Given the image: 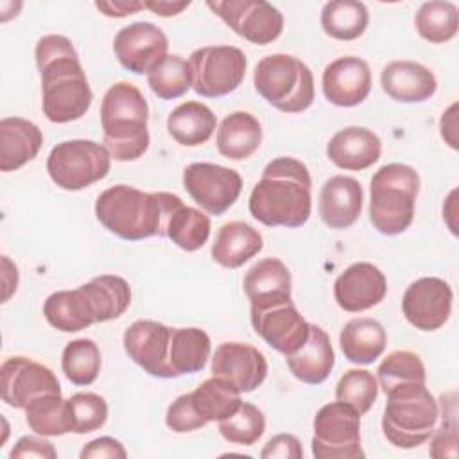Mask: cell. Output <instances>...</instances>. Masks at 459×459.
Listing matches in <instances>:
<instances>
[{
    "label": "cell",
    "mask_w": 459,
    "mask_h": 459,
    "mask_svg": "<svg viewBox=\"0 0 459 459\" xmlns=\"http://www.w3.org/2000/svg\"><path fill=\"white\" fill-rule=\"evenodd\" d=\"M385 292L384 273L369 262L351 264L333 281L335 303L346 312L369 310L385 298Z\"/></svg>",
    "instance_id": "obj_18"
},
{
    "label": "cell",
    "mask_w": 459,
    "mask_h": 459,
    "mask_svg": "<svg viewBox=\"0 0 459 459\" xmlns=\"http://www.w3.org/2000/svg\"><path fill=\"white\" fill-rule=\"evenodd\" d=\"M165 423L170 430L178 432V434H185V432H192L197 430L204 425H208L203 416L197 412L194 402H192V394H181L178 396L167 409L165 414Z\"/></svg>",
    "instance_id": "obj_46"
},
{
    "label": "cell",
    "mask_w": 459,
    "mask_h": 459,
    "mask_svg": "<svg viewBox=\"0 0 459 459\" xmlns=\"http://www.w3.org/2000/svg\"><path fill=\"white\" fill-rule=\"evenodd\" d=\"M369 221L382 235L403 233L414 219L420 192L418 172L403 163H387L371 178Z\"/></svg>",
    "instance_id": "obj_6"
},
{
    "label": "cell",
    "mask_w": 459,
    "mask_h": 459,
    "mask_svg": "<svg viewBox=\"0 0 459 459\" xmlns=\"http://www.w3.org/2000/svg\"><path fill=\"white\" fill-rule=\"evenodd\" d=\"M43 316L50 326L59 332H79L97 323L90 296L81 287L52 292L43 303Z\"/></svg>",
    "instance_id": "obj_29"
},
{
    "label": "cell",
    "mask_w": 459,
    "mask_h": 459,
    "mask_svg": "<svg viewBox=\"0 0 459 459\" xmlns=\"http://www.w3.org/2000/svg\"><path fill=\"white\" fill-rule=\"evenodd\" d=\"M169 50L165 32L151 22H134L122 27L113 39V52L118 63L136 74H149Z\"/></svg>",
    "instance_id": "obj_15"
},
{
    "label": "cell",
    "mask_w": 459,
    "mask_h": 459,
    "mask_svg": "<svg viewBox=\"0 0 459 459\" xmlns=\"http://www.w3.org/2000/svg\"><path fill=\"white\" fill-rule=\"evenodd\" d=\"M425 366L418 353L396 350L389 353L377 368V382L384 393L402 384H425Z\"/></svg>",
    "instance_id": "obj_41"
},
{
    "label": "cell",
    "mask_w": 459,
    "mask_h": 459,
    "mask_svg": "<svg viewBox=\"0 0 459 459\" xmlns=\"http://www.w3.org/2000/svg\"><path fill=\"white\" fill-rule=\"evenodd\" d=\"M382 416L384 437L396 448H416L430 439L439 403L425 384H402L385 393Z\"/></svg>",
    "instance_id": "obj_5"
},
{
    "label": "cell",
    "mask_w": 459,
    "mask_h": 459,
    "mask_svg": "<svg viewBox=\"0 0 459 459\" xmlns=\"http://www.w3.org/2000/svg\"><path fill=\"white\" fill-rule=\"evenodd\" d=\"M452 299V289L445 280L423 276L405 289L402 312L414 328L421 332H434L448 321Z\"/></svg>",
    "instance_id": "obj_14"
},
{
    "label": "cell",
    "mask_w": 459,
    "mask_h": 459,
    "mask_svg": "<svg viewBox=\"0 0 459 459\" xmlns=\"http://www.w3.org/2000/svg\"><path fill=\"white\" fill-rule=\"evenodd\" d=\"M212 351V341L208 333L195 326L172 328L169 344V366L172 377L190 375L201 371Z\"/></svg>",
    "instance_id": "obj_33"
},
{
    "label": "cell",
    "mask_w": 459,
    "mask_h": 459,
    "mask_svg": "<svg viewBox=\"0 0 459 459\" xmlns=\"http://www.w3.org/2000/svg\"><path fill=\"white\" fill-rule=\"evenodd\" d=\"M382 142L366 127L350 126L337 131L326 143L328 160L342 170H364L380 160Z\"/></svg>",
    "instance_id": "obj_23"
},
{
    "label": "cell",
    "mask_w": 459,
    "mask_h": 459,
    "mask_svg": "<svg viewBox=\"0 0 459 459\" xmlns=\"http://www.w3.org/2000/svg\"><path fill=\"white\" fill-rule=\"evenodd\" d=\"M183 186L201 210L210 215H222L238 199L242 178L233 169L201 161L185 167Z\"/></svg>",
    "instance_id": "obj_12"
},
{
    "label": "cell",
    "mask_w": 459,
    "mask_h": 459,
    "mask_svg": "<svg viewBox=\"0 0 459 459\" xmlns=\"http://www.w3.org/2000/svg\"><path fill=\"white\" fill-rule=\"evenodd\" d=\"M147 84L163 100L183 97L192 88L190 63L178 54H167L147 74Z\"/></svg>",
    "instance_id": "obj_39"
},
{
    "label": "cell",
    "mask_w": 459,
    "mask_h": 459,
    "mask_svg": "<svg viewBox=\"0 0 459 459\" xmlns=\"http://www.w3.org/2000/svg\"><path fill=\"white\" fill-rule=\"evenodd\" d=\"M312 179L305 163L290 156L269 161L249 195L251 215L265 226L299 228L312 212Z\"/></svg>",
    "instance_id": "obj_2"
},
{
    "label": "cell",
    "mask_w": 459,
    "mask_h": 459,
    "mask_svg": "<svg viewBox=\"0 0 459 459\" xmlns=\"http://www.w3.org/2000/svg\"><path fill=\"white\" fill-rule=\"evenodd\" d=\"M81 459H126L127 452L124 445L109 436L97 437L90 443H86L79 454Z\"/></svg>",
    "instance_id": "obj_48"
},
{
    "label": "cell",
    "mask_w": 459,
    "mask_h": 459,
    "mask_svg": "<svg viewBox=\"0 0 459 459\" xmlns=\"http://www.w3.org/2000/svg\"><path fill=\"white\" fill-rule=\"evenodd\" d=\"M219 432L228 443L251 446L265 432V416L256 405L242 402L230 418L219 421Z\"/></svg>",
    "instance_id": "obj_42"
},
{
    "label": "cell",
    "mask_w": 459,
    "mask_h": 459,
    "mask_svg": "<svg viewBox=\"0 0 459 459\" xmlns=\"http://www.w3.org/2000/svg\"><path fill=\"white\" fill-rule=\"evenodd\" d=\"M339 344L344 359L353 364L366 366L384 353L387 344V333L377 319L355 317L342 326Z\"/></svg>",
    "instance_id": "obj_31"
},
{
    "label": "cell",
    "mask_w": 459,
    "mask_h": 459,
    "mask_svg": "<svg viewBox=\"0 0 459 459\" xmlns=\"http://www.w3.org/2000/svg\"><path fill=\"white\" fill-rule=\"evenodd\" d=\"M25 421L38 436H65L74 432V418L68 400L61 394H43L25 407Z\"/></svg>",
    "instance_id": "obj_35"
},
{
    "label": "cell",
    "mask_w": 459,
    "mask_h": 459,
    "mask_svg": "<svg viewBox=\"0 0 459 459\" xmlns=\"http://www.w3.org/2000/svg\"><path fill=\"white\" fill-rule=\"evenodd\" d=\"M2 400L14 409H25L34 398L43 394H61V385L54 371L29 357H9L0 368Z\"/></svg>",
    "instance_id": "obj_13"
},
{
    "label": "cell",
    "mask_w": 459,
    "mask_h": 459,
    "mask_svg": "<svg viewBox=\"0 0 459 459\" xmlns=\"http://www.w3.org/2000/svg\"><path fill=\"white\" fill-rule=\"evenodd\" d=\"M253 330L276 351L290 355L299 350L310 330V323L290 301L251 308Z\"/></svg>",
    "instance_id": "obj_16"
},
{
    "label": "cell",
    "mask_w": 459,
    "mask_h": 459,
    "mask_svg": "<svg viewBox=\"0 0 459 459\" xmlns=\"http://www.w3.org/2000/svg\"><path fill=\"white\" fill-rule=\"evenodd\" d=\"M45 437V436H43ZM43 437H34V436H23L20 437L13 450L9 452L11 459L18 457H41V459H56L57 452L54 445Z\"/></svg>",
    "instance_id": "obj_49"
},
{
    "label": "cell",
    "mask_w": 459,
    "mask_h": 459,
    "mask_svg": "<svg viewBox=\"0 0 459 459\" xmlns=\"http://www.w3.org/2000/svg\"><path fill=\"white\" fill-rule=\"evenodd\" d=\"M217 127L213 111L197 100H186L174 108L167 118L169 134L185 147L206 143Z\"/></svg>",
    "instance_id": "obj_32"
},
{
    "label": "cell",
    "mask_w": 459,
    "mask_h": 459,
    "mask_svg": "<svg viewBox=\"0 0 459 459\" xmlns=\"http://www.w3.org/2000/svg\"><path fill=\"white\" fill-rule=\"evenodd\" d=\"M457 104L454 102L446 111H443L441 122H439V129H441V136L443 140L452 147L457 149Z\"/></svg>",
    "instance_id": "obj_51"
},
{
    "label": "cell",
    "mask_w": 459,
    "mask_h": 459,
    "mask_svg": "<svg viewBox=\"0 0 459 459\" xmlns=\"http://www.w3.org/2000/svg\"><path fill=\"white\" fill-rule=\"evenodd\" d=\"M235 34L249 43H273L283 30V14L265 0H215L206 4Z\"/></svg>",
    "instance_id": "obj_11"
},
{
    "label": "cell",
    "mask_w": 459,
    "mask_h": 459,
    "mask_svg": "<svg viewBox=\"0 0 459 459\" xmlns=\"http://www.w3.org/2000/svg\"><path fill=\"white\" fill-rule=\"evenodd\" d=\"M167 192H142L129 185L106 188L95 201L99 222L124 240L163 237Z\"/></svg>",
    "instance_id": "obj_4"
},
{
    "label": "cell",
    "mask_w": 459,
    "mask_h": 459,
    "mask_svg": "<svg viewBox=\"0 0 459 459\" xmlns=\"http://www.w3.org/2000/svg\"><path fill=\"white\" fill-rule=\"evenodd\" d=\"M371 91L369 65L357 56H342L326 65L323 72V93L339 108L359 106Z\"/></svg>",
    "instance_id": "obj_20"
},
{
    "label": "cell",
    "mask_w": 459,
    "mask_h": 459,
    "mask_svg": "<svg viewBox=\"0 0 459 459\" xmlns=\"http://www.w3.org/2000/svg\"><path fill=\"white\" fill-rule=\"evenodd\" d=\"M368 22V9L357 0H332L321 9V27L325 34L339 41H351L362 36Z\"/></svg>",
    "instance_id": "obj_37"
},
{
    "label": "cell",
    "mask_w": 459,
    "mask_h": 459,
    "mask_svg": "<svg viewBox=\"0 0 459 459\" xmlns=\"http://www.w3.org/2000/svg\"><path fill=\"white\" fill-rule=\"evenodd\" d=\"M102 357L95 341L75 339L70 341L61 355V369L65 377L75 385H90L100 373Z\"/></svg>",
    "instance_id": "obj_40"
},
{
    "label": "cell",
    "mask_w": 459,
    "mask_h": 459,
    "mask_svg": "<svg viewBox=\"0 0 459 459\" xmlns=\"http://www.w3.org/2000/svg\"><path fill=\"white\" fill-rule=\"evenodd\" d=\"M192 88L197 95L217 99L235 91L246 75V56L231 45H208L192 52Z\"/></svg>",
    "instance_id": "obj_10"
},
{
    "label": "cell",
    "mask_w": 459,
    "mask_h": 459,
    "mask_svg": "<svg viewBox=\"0 0 459 459\" xmlns=\"http://www.w3.org/2000/svg\"><path fill=\"white\" fill-rule=\"evenodd\" d=\"M260 455L264 459H273V457L301 459L303 457V448H301V443L296 436H292V434H276L274 437H271L265 443Z\"/></svg>",
    "instance_id": "obj_47"
},
{
    "label": "cell",
    "mask_w": 459,
    "mask_h": 459,
    "mask_svg": "<svg viewBox=\"0 0 459 459\" xmlns=\"http://www.w3.org/2000/svg\"><path fill=\"white\" fill-rule=\"evenodd\" d=\"M212 375L226 378L240 393H251L267 377L264 353L246 342H222L212 357Z\"/></svg>",
    "instance_id": "obj_19"
},
{
    "label": "cell",
    "mask_w": 459,
    "mask_h": 459,
    "mask_svg": "<svg viewBox=\"0 0 459 459\" xmlns=\"http://www.w3.org/2000/svg\"><path fill=\"white\" fill-rule=\"evenodd\" d=\"M95 7L102 11L109 18H124L127 14H134L140 9H145L143 2L133 0H115V2H95Z\"/></svg>",
    "instance_id": "obj_50"
},
{
    "label": "cell",
    "mask_w": 459,
    "mask_h": 459,
    "mask_svg": "<svg viewBox=\"0 0 459 459\" xmlns=\"http://www.w3.org/2000/svg\"><path fill=\"white\" fill-rule=\"evenodd\" d=\"M172 328L152 319H138L124 332V350L145 373L158 378H172L169 366V344Z\"/></svg>",
    "instance_id": "obj_17"
},
{
    "label": "cell",
    "mask_w": 459,
    "mask_h": 459,
    "mask_svg": "<svg viewBox=\"0 0 459 459\" xmlns=\"http://www.w3.org/2000/svg\"><path fill=\"white\" fill-rule=\"evenodd\" d=\"M145 9L152 11L158 16H176L179 14L183 9H186L190 5V2H165V0H158V2H143Z\"/></svg>",
    "instance_id": "obj_52"
},
{
    "label": "cell",
    "mask_w": 459,
    "mask_h": 459,
    "mask_svg": "<svg viewBox=\"0 0 459 459\" xmlns=\"http://www.w3.org/2000/svg\"><path fill=\"white\" fill-rule=\"evenodd\" d=\"M111 156L93 140H66L52 147L47 158L50 179L63 190H82L108 176Z\"/></svg>",
    "instance_id": "obj_8"
},
{
    "label": "cell",
    "mask_w": 459,
    "mask_h": 459,
    "mask_svg": "<svg viewBox=\"0 0 459 459\" xmlns=\"http://www.w3.org/2000/svg\"><path fill=\"white\" fill-rule=\"evenodd\" d=\"M310 445L316 459L364 457L360 446V414L339 400L323 405L314 416Z\"/></svg>",
    "instance_id": "obj_9"
},
{
    "label": "cell",
    "mask_w": 459,
    "mask_h": 459,
    "mask_svg": "<svg viewBox=\"0 0 459 459\" xmlns=\"http://www.w3.org/2000/svg\"><path fill=\"white\" fill-rule=\"evenodd\" d=\"M2 267H4V301L11 298V294L16 290L18 285V269L7 256H2Z\"/></svg>",
    "instance_id": "obj_53"
},
{
    "label": "cell",
    "mask_w": 459,
    "mask_h": 459,
    "mask_svg": "<svg viewBox=\"0 0 459 459\" xmlns=\"http://www.w3.org/2000/svg\"><path fill=\"white\" fill-rule=\"evenodd\" d=\"M287 368L303 384L317 385L328 378L335 364V353L328 333L310 323L308 337L305 344L290 355H285Z\"/></svg>",
    "instance_id": "obj_24"
},
{
    "label": "cell",
    "mask_w": 459,
    "mask_h": 459,
    "mask_svg": "<svg viewBox=\"0 0 459 459\" xmlns=\"http://www.w3.org/2000/svg\"><path fill=\"white\" fill-rule=\"evenodd\" d=\"M43 145L41 129L22 117L0 120V170L13 172L34 160Z\"/></svg>",
    "instance_id": "obj_27"
},
{
    "label": "cell",
    "mask_w": 459,
    "mask_h": 459,
    "mask_svg": "<svg viewBox=\"0 0 459 459\" xmlns=\"http://www.w3.org/2000/svg\"><path fill=\"white\" fill-rule=\"evenodd\" d=\"M441 407V423L432 432L429 454L436 459L457 457V409L455 394H443L437 402Z\"/></svg>",
    "instance_id": "obj_44"
},
{
    "label": "cell",
    "mask_w": 459,
    "mask_h": 459,
    "mask_svg": "<svg viewBox=\"0 0 459 459\" xmlns=\"http://www.w3.org/2000/svg\"><path fill=\"white\" fill-rule=\"evenodd\" d=\"M147 120V100L133 82L120 81L108 88L100 104V126L102 145L111 160L134 161L143 156L151 143Z\"/></svg>",
    "instance_id": "obj_3"
},
{
    "label": "cell",
    "mask_w": 459,
    "mask_h": 459,
    "mask_svg": "<svg viewBox=\"0 0 459 459\" xmlns=\"http://www.w3.org/2000/svg\"><path fill=\"white\" fill-rule=\"evenodd\" d=\"M380 86L393 100L412 104L429 100L437 90V81L421 63L402 59L382 68Z\"/></svg>",
    "instance_id": "obj_22"
},
{
    "label": "cell",
    "mask_w": 459,
    "mask_h": 459,
    "mask_svg": "<svg viewBox=\"0 0 459 459\" xmlns=\"http://www.w3.org/2000/svg\"><path fill=\"white\" fill-rule=\"evenodd\" d=\"M414 27L423 39L430 43H446L457 34L459 11L452 2H425L414 16Z\"/></svg>",
    "instance_id": "obj_38"
},
{
    "label": "cell",
    "mask_w": 459,
    "mask_h": 459,
    "mask_svg": "<svg viewBox=\"0 0 459 459\" xmlns=\"http://www.w3.org/2000/svg\"><path fill=\"white\" fill-rule=\"evenodd\" d=\"M68 403L75 434H90L99 430L108 420V403L97 393H75L68 398Z\"/></svg>",
    "instance_id": "obj_45"
},
{
    "label": "cell",
    "mask_w": 459,
    "mask_h": 459,
    "mask_svg": "<svg viewBox=\"0 0 459 459\" xmlns=\"http://www.w3.org/2000/svg\"><path fill=\"white\" fill-rule=\"evenodd\" d=\"M36 65L41 75V109L54 124L79 120L91 106L93 93L72 41L48 34L36 43Z\"/></svg>",
    "instance_id": "obj_1"
},
{
    "label": "cell",
    "mask_w": 459,
    "mask_h": 459,
    "mask_svg": "<svg viewBox=\"0 0 459 459\" xmlns=\"http://www.w3.org/2000/svg\"><path fill=\"white\" fill-rule=\"evenodd\" d=\"M244 292L251 308L290 301V273L280 258L267 256L256 262L244 276Z\"/></svg>",
    "instance_id": "obj_25"
},
{
    "label": "cell",
    "mask_w": 459,
    "mask_h": 459,
    "mask_svg": "<svg viewBox=\"0 0 459 459\" xmlns=\"http://www.w3.org/2000/svg\"><path fill=\"white\" fill-rule=\"evenodd\" d=\"M82 289L91 299L97 323L120 317L131 305V287L122 276L100 274L82 283Z\"/></svg>",
    "instance_id": "obj_36"
},
{
    "label": "cell",
    "mask_w": 459,
    "mask_h": 459,
    "mask_svg": "<svg viewBox=\"0 0 459 459\" xmlns=\"http://www.w3.org/2000/svg\"><path fill=\"white\" fill-rule=\"evenodd\" d=\"M262 247L264 238L258 230L244 221H230L217 231L212 258L226 269H237L258 255Z\"/></svg>",
    "instance_id": "obj_28"
},
{
    "label": "cell",
    "mask_w": 459,
    "mask_h": 459,
    "mask_svg": "<svg viewBox=\"0 0 459 459\" xmlns=\"http://www.w3.org/2000/svg\"><path fill=\"white\" fill-rule=\"evenodd\" d=\"M253 84L271 106L283 113H301L314 102V75L294 56L271 54L258 61Z\"/></svg>",
    "instance_id": "obj_7"
},
{
    "label": "cell",
    "mask_w": 459,
    "mask_h": 459,
    "mask_svg": "<svg viewBox=\"0 0 459 459\" xmlns=\"http://www.w3.org/2000/svg\"><path fill=\"white\" fill-rule=\"evenodd\" d=\"M190 394L197 412L203 416L206 423H219L230 418L242 403V393L226 378L213 375L206 378L203 384H199Z\"/></svg>",
    "instance_id": "obj_34"
},
{
    "label": "cell",
    "mask_w": 459,
    "mask_h": 459,
    "mask_svg": "<svg viewBox=\"0 0 459 459\" xmlns=\"http://www.w3.org/2000/svg\"><path fill=\"white\" fill-rule=\"evenodd\" d=\"M364 192L360 183L350 176H332L319 192L317 212L330 230H346L360 215Z\"/></svg>",
    "instance_id": "obj_21"
},
{
    "label": "cell",
    "mask_w": 459,
    "mask_h": 459,
    "mask_svg": "<svg viewBox=\"0 0 459 459\" xmlns=\"http://www.w3.org/2000/svg\"><path fill=\"white\" fill-rule=\"evenodd\" d=\"M163 237L183 251H197L208 242L210 219L201 210L186 206L178 195L167 192Z\"/></svg>",
    "instance_id": "obj_26"
},
{
    "label": "cell",
    "mask_w": 459,
    "mask_h": 459,
    "mask_svg": "<svg viewBox=\"0 0 459 459\" xmlns=\"http://www.w3.org/2000/svg\"><path fill=\"white\" fill-rule=\"evenodd\" d=\"M378 396V382L368 369H348L335 385V398L366 414Z\"/></svg>",
    "instance_id": "obj_43"
},
{
    "label": "cell",
    "mask_w": 459,
    "mask_h": 459,
    "mask_svg": "<svg viewBox=\"0 0 459 459\" xmlns=\"http://www.w3.org/2000/svg\"><path fill=\"white\" fill-rule=\"evenodd\" d=\"M217 151L233 161L251 158L262 143V126L247 111H233L217 129Z\"/></svg>",
    "instance_id": "obj_30"
}]
</instances>
